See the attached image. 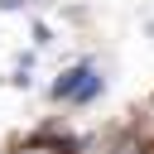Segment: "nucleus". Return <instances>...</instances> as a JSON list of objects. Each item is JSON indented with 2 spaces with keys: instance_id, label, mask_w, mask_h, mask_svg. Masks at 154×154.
<instances>
[{
  "instance_id": "obj_1",
  "label": "nucleus",
  "mask_w": 154,
  "mask_h": 154,
  "mask_svg": "<svg viewBox=\"0 0 154 154\" xmlns=\"http://www.w3.org/2000/svg\"><path fill=\"white\" fill-rule=\"evenodd\" d=\"M96 91H101V77H96L87 63H82V67H67V72L53 82V96H58V101H91Z\"/></svg>"
},
{
  "instance_id": "obj_2",
  "label": "nucleus",
  "mask_w": 154,
  "mask_h": 154,
  "mask_svg": "<svg viewBox=\"0 0 154 154\" xmlns=\"http://www.w3.org/2000/svg\"><path fill=\"white\" fill-rule=\"evenodd\" d=\"M19 154H53L48 144H29V149H19Z\"/></svg>"
}]
</instances>
